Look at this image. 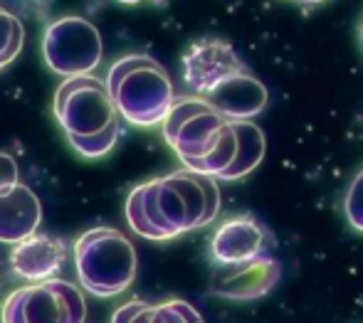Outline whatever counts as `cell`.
Instances as JSON below:
<instances>
[{
    "label": "cell",
    "mask_w": 363,
    "mask_h": 323,
    "mask_svg": "<svg viewBox=\"0 0 363 323\" xmlns=\"http://www.w3.org/2000/svg\"><path fill=\"white\" fill-rule=\"evenodd\" d=\"M124 212L139 237L166 242L218 217L220 188L211 176L176 171L136 186L126 198Z\"/></svg>",
    "instance_id": "1"
},
{
    "label": "cell",
    "mask_w": 363,
    "mask_h": 323,
    "mask_svg": "<svg viewBox=\"0 0 363 323\" xmlns=\"http://www.w3.org/2000/svg\"><path fill=\"white\" fill-rule=\"evenodd\" d=\"M161 126L163 138L186 171L218 178L233 163L238 148L233 124L201 96L173 99Z\"/></svg>",
    "instance_id": "2"
},
{
    "label": "cell",
    "mask_w": 363,
    "mask_h": 323,
    "mask_svg": "<svg viewBox=\"0 0 363 323\" xmlns=\"http://www.w3.org/2000/svg\"><path fill=\"white\" fill-rule=\"evenodd\" d=\"M104 84L109 89L116 114L129 124L144 126V129L163 124L176 99L166 67H161V62H156L151 55H126L116 60L109 67Z\"/></svg>",
    "instance_id": "3"
},
{
    "label": "cell",
    "mask_w": 363,
    "mask_h": 323,
    "mask_svg": "<svg viewBox=\"0 0 363 323\" xmlns=\"http://www.w3.org/2000/svg\"><path fill=\"white\" fill-rule=\"evenodd\" d=\"M74 264L82 289L99 299L126 291L136 279L139 259L126 234L114 227H91L74 242Z\"/></svg>",
    "instance_id": "4"
},
{
    "label": "cell",
    "mask_w": 363,
    "mask_h": 323,
    "mask_svg": "<svg viewBox=\"0 0 363 323\" xmlns=\"http://www.w3.org/2000/svg\"><path fill=\"white\" fill-rule=\"evenodd\" d=\"M3 323H84L86 301L82 289L65 279H45L20 286L5 299Z\"/></svg>",
    "instance_id": "5"
},
{
    "label": "cell",
    "mask_w": 363,
    "mask_h": 323,
    "mask_svg": "<svg viewBox=\"0 0 363 323\" xmlns=\"http://www.w3.org/2000/svg\"><path fill=\"white\" fill-rule=\"evenodd\" d=\"M52 109L67 136H91L119 121L106 84L91 74L65 79L55 91Z\"/></svg>",
    "instance_id": "6"
},
{
    "label": "cell",
    "mask_w": 363,
    "mask_h": 323,
    "mask_svg": "<svg viewBox=\"0 0 363 323\" xmlns=\"http://www.w3.org/2000/svg\"><path fill=\"white\" fill-rule=\"evenodd\" d=\"M43 57L50 69L62 74L65 79L84 76L101 64L104 42H101L99 30L89 20L69 15V18L55 20L45 30Z\"/></svg>",
    "instance_id": "7"
},
{
    "label": "cell",
    "mask_w": 363,
    "mask_h": 323,
    "mask_svg": "<svg viewBox=\"0 0 363 323\" xmlns=\"http://www.w3.org/2000/svg\"><path fill=\"white\" fill-rule=\"evenodd\" d=\"M282 266L269 254L235 264H216L211 276V294L230 301H255L267 296L279 284Z\"/></svg>",
    "instance_id": "8"
},
{
    "label": "cell",
    "mask_w": 363,
    "mask_h": 323,
    "mask_svg": "<svg viewBox=\"0 0 363 323\" xmlns=\"http://www.w3.org/2000/svg\"><path fill=\"white\" fill-rule=\"evenodd\" d=\"M245 69L247 67L240 60V55L225 40H198L183 55V79L191 86V91H196V96H206L220 81Z\"/></svg>",
    "instance_id": "9"
},
{
    "label": "cell",
    "mask_w": 363,
    "mask_h": 323,
    "mask_svg": "<svg viewBox=\"0 0 363 323\" xmlns=\"http://www.w3.org/2000/svg\"><path fill=\"white\" fill-rule=\"evenodd\" d=\"M272 232L252 215H238L225 220L211 239V254L216 264H235L267 254L272 247Z\"/></svg>",
    "instance_id": "10"
},
{
    "label": "cell",
    "mask_w": 363,
    "mask_h": 323,
    "mask_svg": "<svg viewBox=\"0 0 363 323\" xmlns=\"http://www.w3.org/2000/svg\"><path fill=\"white\" fill-rule=\"evenodd\" d=\"M201 99H206L228 121H250L264 111L269 101V91L257 76L245 69L220 81L216 89L208 91Z\"/></svg>",
    "instance_id": "11"
},
{
    "label": "cell",
    "mask_w": 363,
    "mask_h": 323,
    "mask_svg": "<svg viewBox=\"0 0 363 323\" xmlns=\"http://www.w3.org/2000/svg\"><path fill=\"white\" fill-rule=\"evenodd\" d=\"M40 225H43V205L28 186L15 183L10 191L0 193V242H23L38 234Z\"/></svg>",
    "instance_id": "12"
},
{
    "label": "cell",
    "mask_w": 363,
    "mask_h": 323,
    "mask_svg": "<svg viewBox=\"0 0 363 323\" xmlns=\"http://www.w3.org/2000/svg\"><path fill=\"white\" fill-rule=\"evenodd\" d=\"M67 249L65 242L52 234H33L23 239L10 252V266L13 271L25 281H45L52 279L65 264Z\"/></svg>",
    "instance_id": "13"
},
{
    "label": "cell",
    "mask_w": 363,
    "mask_h": 323,
    "mask_svg": "<svg viewBox=\"0 0 363 323\" xmlns=\"http://www.w3.org/2000/svg\"><path fill=\"white\" fill-rule=\"evenodd\" d=\"M111 323H203V316L181 299L163 301V304L126 301L114 311Z\"/></svg>",
    "instance_id": "14"
},
{
    "label": "cell",
    "mask_w": 363,
    "mask_h": 323,
    "mask_svg": "<svg viewBox=\"0 0 363 323\" xmlns=\"http://www.w3.org/2000/svg\"><path fill=\"white\" fill-rule=\"evenodd\" d=\"M238 138V148H235V158L228 168L216 178V181H240V178L250 176L255 168L262 163L264 151H267V141L259 126L252 121H230Z\"/></svg>",
    "instance_id": "15"
},
{
    "label": "cell",
    "mask_w": 363,
    "mask_h": 323,
    "mask_svg": "<svg viewBox=\"0 0 363 323\" xmlns=\"http://www.w3.org/2000/svg\"><path fill=\"white\" fill-rule=\"evenodd\" d=\"M121 133V124L114 121L111 126H106L104 131L91 133V136H67L69 146L74 148L77 153H82L84 158H101L116 146Z\"/></svg>",
    "instance_id": "16"
},
{
    "label": "cell",
    "mask_w": 363,
    "mask_h": 323,
    "mask_svg": "<svg viewBox=\"0 0 363 323\" xmlns=\"http://www.w3.org/2000/svg\"><path fill=\"white\" fill-rule=\"evenodd\" d=\"M25 42V28L20 18L8 10H0V69L8 67L20 55Z\"/></svg>",
    "instance_id": "17"
},
{
    "label": "cell",
    "mask_w": 363,
    "mask_h": 323,
    "mask_svg": "<svg viewBox=\"0 0 363 323\" xmlns=\"http://www.w3.org/2000/svg\"><path fill=\"white\" fill-rule=\"evenodd\" d=\"M344 212H346V220H349L351 227H354L356 232H363V168L356 173L349 191H346Z\"/></svg>",
    "instance_id": "18"
},
{
    "label": "cell",
    "mask_w": 363,
    "mask_h": 323,
    "mask_svg": "<svg viewBox=\"0 0 363 323\" xmlns=\"http://www.w3.org/2000/svg\"><path fill=\"white\" fill-rule=\"evenodd\" d=\"M20 183V171H18V163L10 153L0 151V193L10 191V188Z\"/></svg>",
    "instance_id": "19"
},
{
    "label": "cell",
    "mask_w": 363,
    "mask_h": 323,
    "mask_svg": "<svg viewBox=\"0 0 363 323\" xmlns=\"http://www.w3.org/2000/svg\"><path fill=\"white\" fill-rule=\"evenodd\" d=\"M121 5H139V3H146V0H116Z\"/></svg>",
    "instance_id": "20"
},
{
    "label": "cell",
    "mask_w": 363,
    "mask_h": 323,
    "mask_svg": "<svg viewBox=\"0 0 363 323\" xmlns=\"http://www.w3.org/2000/svg\"><path fill=\"white\" fill-rule=\"evenodd\" d=\"M306 5H316V3H324V0H304Z\"/></svg>",
    "instance_id": "21"
},
{
    "label": "cell",
    "mask_w": 363,
    "mask_h": 323,
    "mask_svg": "<svg viewBox=\"0 0 363 323\" xmlns=\"http://www.w3.org/2000/svg\"><path fill=\"white\" fill-rule=\"evenodd\" d=\"M361 45H363V25H361Z\"/></svg>",
    "instance_id": "22"
},
{
    "label": "cell",
    "mask_w": 363,
    "mask_h": 323,
    "mask_svg": "<svg viewBox=\"0 0 363 323\" xmlns=\"http://www.w3.org/2000/svg\"><path fill=\"white\" fill-rule=\"evenodd\" d=\"M299 3H304V0H299Z\"/></svg>",
    "instance_id": "23"
}]
</instances>
